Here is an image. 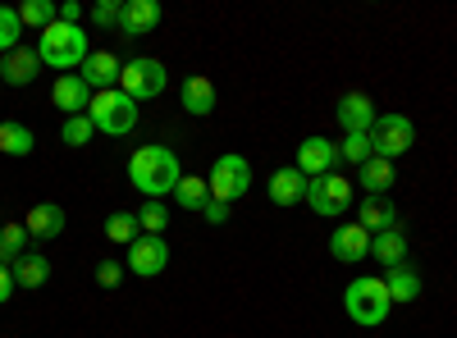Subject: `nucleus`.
Segmentation results:
<instances>
[{"instance_id":"obj_1","label":"nucleus","mask_w":457,"mask_h":338,"mask_svg":"<svg viewBox=\"0 0 457 338\" xmlns=\"http://www.w3.org/2000/svg\"><path fill=\"white\" fill-rule=\"evenodd\" d=\"M179 178H183V169H179V156L170 152V146H156V142H151V146H137L133 161H129V183L137 187L146 202L174 197Z\"/></svg>"},{"instance_id":"obj_2","label":"nucleus","mask_w":457,"mask_h":338,"mask_svg":"<svg viewBox=\"0 0 457 338\" xmlns=\"http://www.w3.org/2000/svg\"><path fill=\"white\" fill-rule=\"evenodd\" d=\"M343 311H348V320H357L361 329H375V325H385V320H389L394 297H389L385 279L361 275V279L348 284V293H343Z\"/></svg>"},{"instance_id":"obj_3","label":"nucleus","mask_w":457,"mask_h":338,"mask_svg":"<svg viewBox=\"0 0 457 338\" xmlns=\"http://www.w3.org/2000/svg\"><path fill=\"white\" fill-rule=\"evenodd\" d=\"M37 55H42V64H51V69H83V60L92 55V46H87V37H83V28H73V23H51L42 37H37Z\"/></svg>"},{"instance_id":"obj_4","label":"nucleus","mask_w":457,"mask_h":338,"mask_svg":"<svg viewBox=\"0 0 457 338\" xmlns=\"http://www.w3.org/2000/svg\"><path fill=\"white\" fill-rule=\"evenodd\" d=\"M87 120L96 124V133H110V137H124L137 128V101L124 96L120 87H110V92H96L92 105H87Z\"/></svg>"},{"instance_id":"obj_5","label":"nucleus","mask_w":457,"mask_h":338,"mask_svg":"<svg viewBox=\"0 0 457 338\" xmlns=\"http://www.w3.org/2000/svg\"><path fill=\"white\" fill-rule=\"evenodd\" d=\"M165 87H170V73H165L161 60H151V55L124 60V73H120V92H124V96H133V101H156Z\"/></svg>"},{"instance_id":"obj_6","label":"nucleus","mask_w":457,"mask_h":338,"mask_svg":"<svg viewBox=\"0 0 457 338\" xmlns=\"http://www.w3.org/2000/svg\"><path fill=\"white\" fill-rule=\"evenodd\" d=\"M370 146L379 161H398L407 156L416 146V124L407 115H398V110H389V115H375V128H370Z\"/></svg>"},{"instance_id":"obj_7","label":"nucleus","mask_w":457,"mask_h":338,"mask_svg":"<svg viewBox=\"0 0 457 338\" xmlns=\"http://www.w3.org/2000/svg\"><path fill=\"white\" fill-rule=\"evenodd\" d=\"M206 187H211V197L215 202H228L234 206L238 197H247V187H252V165L243 156H220L206 174Z\"/></svg>"},{"instance_id":"obj_8","label":"nucleus","mask_w":457,"mask_h":338,"mask_svg":"<svg viewBox=\"0 0 457 338\" xmlns=\"http://www.w3.org/2000/svg\"><path fill=\"white\" fill-rule=\"evenodd\" d=\"M307 206L325 219H338L343 210L353 206V183L343 178V174H320V178H307Z\"/></svg>"},{"instance_id":"obj_9","label":"nucleus","mask_w":457,"mask_h":338,"mask_svg":"<svg viewBox=\"0 0 457 338\" xmlns=\"http://www.w3.org/2000/svg\"><path fill=\"white\" fill-rule=\"evenodd\" d=\"M124 266L133 270V275H142V279H156V275H165V266H170V247H165V238H156V234H142L133 247H129V260Z\"/></svg>"},{"instance_id":"obj_10","label":"nucleus","mask_w":457,"mask_h":338,"mask_svg":"<svg viewBox=\"0 0 457 338\" xmlns=\"http://www.w3.org/2000/svg\"><path fill=\"white\" fill-rule=\"evenodd\" d=\"M37 73H42V55H37V46H19L10 55H0V83L5 87H32Z\"/></svg>"},{"instance_id":"obj_11","label":"nucleus","mask_w":457,"mask_h":338,"mask_svg":"<svg viewBox=\"0 0 457 338\" xmlns=\"http://www.w3.org/2000/svg\"><path fill=\"white\" fill-rule=\"evenodd\" d=\"M92 87L79 78V73H60L55 78V87H51V101H55V110H64V120H73V115H87V105H92Z\"/></svg>"},{"instance_id":"obj_12","label":"nucleus","mask_w":457,"mask_h":338,"mask_svg":"<svg viewBox=\"0 0 457 338\" xmlns=\"http://www.w3.org/2000/svg\"><path fill=\"white\" fill-rule=\"evenodd\" d=\"M161 14H165V10L156 5V0H124V10H120V32H124V42H137V37L156 32Z\"/></svg>"},{"instance_id":"obj_13","label":"nucleus","mask_w":457,"mask_h":338,"mask_svg":"<svg viewBox=\"0 0 457 338\" xmlns=\"http://www.w3.org/2000/svg\"><path fill=\"white\" fill-rule=\"evenodd\" d=\"M120 73H124V64H120V55H114V51H92L83 60V69H79V78L92 92H110V87H120Z\"/></svg>"},{"instance_id":"obj_14","label":"nucleus","mask_w":457,"mask_h":338,"mask_svg":"<svg viewBox=\"0 0 457 338\" xmlns=\"http://www.w3.org/2000/svg\"><path fill=\"white\" fill-rule=\"evenodd\" d=\"M334 161H338V142H329V137H307V142L297 146V169H302V178L329 174Z\"/></svg>"},{"instance_id":"obj_15","label":"nucleus","mask_w":457,"mask_h":338,"mask_svg":"<svg viewBox=\"0 0 457 338\" xmlns=\"http://www.w3.org/2000/svg\"><path fill=\"white\" fill-rule=\"evenodd\" d=\"M265 197H270L275 206H297V202H307V178H302L297 165H284V169H275L270 178H265Z\"/></svg>"},{"instance_id":"obj_16","label":"nucleus","mask_w":457,"mask_h":338,"mask_svg":"<svg viewBox=\"0 0 457 338\" xmlns=\"http://www.w3.org/2000/svg\"><path fill=\"white\" fill-rule=\"evenodd\" d=\"M338 124H343V133H370L375 128V101L366 92H343L338 96Z\"/></svg>"},{"instance_id":"obj_17","label":"nucleus","mask_w":457,"mask_h":338,"mask_svg":"<svg viewBox=\"0 0 457 338\" xmlns=\"http://www.w3.org/2000/svg\"><path fill=\"white\" fill-rule=\"evenodd\" d=\"M329 251H334L338 260H348V266H357V260L370 256V234L361 229L357 219H353V224H338V229L329 234Z\"/></svg>"},{"instance_id":"obj_18","label":"nucleus","mask_w":457,"mask_h":338,"mask_svg":"<svg viewBox=\"0 0 457 338\" xmlns=\"http://www.w3.org/2000/svg\"><path fill=\"white\" fill-rule=\"evenodd\" d=\"M23 229H28V238H60L64 234V206H55V202H37L28 215H23Z\"/></svg>"},{"instance_id":"obj_19","label":"nucleus","mask_w":457,"mask_h":338,"mask_svg":"<svg viewBox=\"0 0 457 338\" xmlns=\"http://www.w3.org/2000/svg\"><path fill=\"white\" fill-rule=\"evenodd\" d=\"M179 96H183V110H187V115H197V120H206L215 110V83L206 78V73H187Z\"/></svg>"},{"instance_id":"obj_20","label":"nucleus","mask_w":457,"mask_h":338,"mask_svg":"<svg viewBox=\"0 0 457 338\" xmlns=\"http://www.w3.org/2000/svg\"><path fill=\"white\" fill-rule=\"evenodd\" d=\"M357 224L375 238V234H385V229H398V206L389 197H366L361 210H357Z\"/></svg>"},{"instance_id":"obj_21","label":"nucleus","mask_w":457,"mask_h":338,"mask_svg":"<svg viewBox=\"0 0 457 338\" xmlns=\"http://www.w3.org/2000/svg\"><path fill=\"white\" fill-rule=\"evenodd\" d=\"M370 256H375L385 270L407 266V234H403V229H385V234H375V238H370Z\"/></svg>"},{"instance_id":"obj_22","label":"nucleus","mask_w":457,"mask_h":338,"mask_svg":"<svg viewBox=\"0 0 457 338\" xmlns=\"http://www.w3.org/2000/svg\"><path fill=\"white\" fill-rule=\"evenodd\" d=\"M357 183L366 187V197H385L389 187L398 183V174H394V161H379V156H370V161L357 169Z\"/></svg>"},{"instance_id":"obj_23","label":"nucleus","mask_w":457,"mask_h":338,"mask_svg":"<svg viewBox=\"0 0 457 338\" xmlns=\"http://www.w3.org/2000/svg\"><path fill=\"white\" fill-rule=\"evenodd\" d=\"M10 270H14V284H19V288H42V284L51 279V260H46L42 251H23Z\"/></svg>"},{"instance_id":"obj_24","label":"nucleus","mask_w":457,"mask_h":338,"mask_svg":"<svg viewBox=\"0 0 457 338\" xmlns=\"http://www.w3.org/2000/svg\"><path fill=\"white\" fill-rule=\"evenodd\" d=\"M32 146H37V137H32V128H28V124H14V120L0 124V156L23 161V156H32Z\"/></svg>"},{"instance_id":"obj_25","label":"nucleus","mask_w":457,"mask_h":338,"mask_svg":"<svg viewBox=\"0 0 457 338\" xmlns=\"http://www.w3.org/2000/svg\"><path fill=\"white\" fill-rule=\"evenodd\" d=\"M105 238L120 243V247H133V243L142 238L137 215H133V210H110V215H105Z\"/></svg>"},{"instance_id":"obj_26","label":"nucleus","mask_w":457,"mask_h":338,"mask_svg":"<svg viewBox=\"0 0 457 338\" xmlns=\"http://www.w3.org/2000/svg\"><path fill=\"white\" fill-rule=\"evenodd\" d=\"M385 288H389L394 302H416V297H421V275H416L411 266H398V270L385 275Z\"/></svg>"},{"instance_id":"obj_27","label":"nucleus","mask_w":457,"mask_h":338,"mask_svg":"<svg viewBox=\"0 0 457 338\" xmlns=\"http://www.w3.org/2000/svg\"><path fill=\"white\" fill-rule=\"evenodd\" d=\"M174 202H179L183 210H197V215H202V206L211 202V187H206V178H197V174H183V178H179V187H174Z\"/></svg>"},{"instance_id":"obj_28","label":"nucleus","mask_w":457,"mask_h":338,"mask_svg":"<svg viewBox=\"0 0 457 338\" xmlns=\"http://www.w3.org/2000/svg\"><path fill=\"white\" fill-rule=\"evenodd\" d=\"M19 19H23V28L46 32V28L60 19V5H55V0H23V5H19Z\"/></svg>"},{"instance_id":"obj_29","label":"nucleus","mask_w":457,"mask_h":338,"mask_svg":"<svg viewBox=\"0 0 457 338\" xmlns=\"http://www.w3.org/2000/svg\"><path fill=\"white\" fill-rule=\"evenodd\" d=\"M23 46V19L19 5H0V55H10Z\"/></svg>"},{"instance_id":"obj_30","label":"nucleus","mask_w":457,"mask_h":338,"mask_svg":"<svg viewBox=\"0 0 457 338\" xmlns=\"http://www.w3.org/2000/svg\"><path fill=\"white\" fill-rule=\"evenodd\" d=\"M375 156V146H370V133H343V142H338V161H348V165H366Z\"/></svg>"},{"instance_id":"obj_31","label":"nucleus","mask_w":457,"mask_h":338,"mask_svg":"<svg viewBox=\"0 0 457 338\" xmlns=\"http://www.w3.org/2000/svg\"><path fill=\"white\" fill-rule=\"evenodd\" d=\"M23 251H28V229H23V224H0V260L14 266Z\"/></svg>"},{"instance_id":"obj_32","label":"nucleus","mask_w":457,"mask_h":338,"mask_svg":"<svg viewBox=\"0 0 457 338\" xmlns=\"http://www.w3.org/2000/svg\"><path fill=\"white\" fill-rule=\"evenodd\" d=\"M137 224H142V234H165L170 229V210H165V202H146L142 210H137Z\"/></svg>"},{"instance_id":"obj_33","label":"nucleus","mask_w":457,"mask_h":338,"mask_svg":"<svg viewBox=\"0 0 457 338\" xmlns=\"http://www.w3.org/2000/svg\"><path fill=\"white\" fill-rule=\"evenodd\" d=\"M92 133H96V124H92L87 115H73V120H64V124H60L64 146H87V142H92Z\"/></svg>"},{"instance_id":"obj_34","label":"nucleus","mask_w":457,"mask_h":338,"mask_svg":"<svg viewBox=\"0 0 457 338\" xmlns=\"http://www.w3.org/2000/svg\"><path fill=\"white\" fill-rule=\"evenodd\" d=\"M124 275H129V266H120L114 256H105L101 266H96V284H101V288H120V284H124Z\"/></svg>"},{"instance_id":"obj_35","label":"nucleus","mask_w":457,"mask_h":338,"mask_svg":"<svg viewBox=\"0 0 457 338\" xmlns=\"http://www.w3.org/2000/svg\"><path fill=\"white\" fill-rule=\"evenodd\" d=\"M120 0H101V5H92V23L96 28H120Z\"/></svg>"},{"instance_id":"obj_36","label":"nucleus","mask_w":457,"mask_h":338,"mask_svg":"<svg viewBox=\"0 0 457 338\" xmlns=\"http://www.w3.org/2000/svg\"><path fill=\"white\" fill-rule=\"evenodd\" d=\"M60 23L83 28V5H79V0H60Z\"/></svg>"},{"instance_id":"obj_37","label":"nucleus","mask_w":457,"mask_h":338,"mask_svg":"<svg viewBox=\"0 0 457 338\" xmlns=\"http://www.w3.org/2000/svg\"><path fill=\"white\" fill-rule=\"evenodd\" d=\"M202 219H206V224H224V219H228V202H215V197H211V202L202 206Z\"/></svg>"},{"instance_id":"obj_38","label":"nucleus","mask_w":457,"mask_h":338,"mask_svg":"<svg viewBox=\"0 0 457 338\" xmlns=\"http://www.w3.org/2000/svg\"><path fill=\"white\" fill-rule=\"evenodd\" d=\"M14 288H19V284H14V270L5 266V260H0V307H5L10 297H14Z\"/></svg>"},{"instance_id":"obj_39","label":"nucleus","mask_w":457,"mask_h":338,"mask_svg":"<svg viewBox=\"0 0 457 338\" xmlns=\"http://www.w3.org/2000/svg\"><path fill=\"white\" fill-rule=\"evenodd\" d=\"M0 87H5V83H0Z\"/></svg>"}]
</instances>
